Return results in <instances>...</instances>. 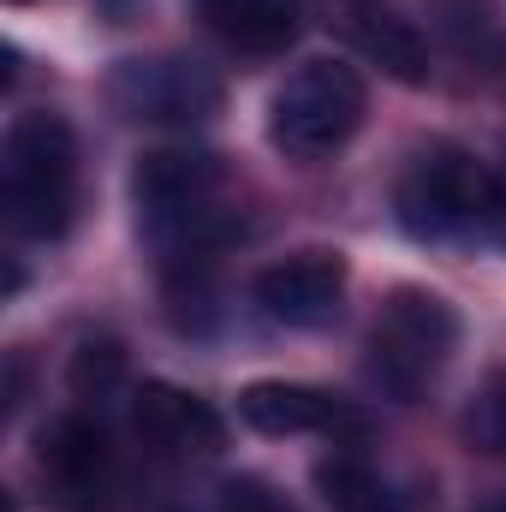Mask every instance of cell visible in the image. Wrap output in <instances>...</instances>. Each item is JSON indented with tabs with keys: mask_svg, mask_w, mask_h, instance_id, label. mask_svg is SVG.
Here are the masks:
<instances>
[{
	"mask_svg": "<svg viewBox=\"0 0 506 512\" xmlns=\"http://www.w3.org/2000/svg\"><path fill=\"white\" fill-rule=\"evenodd\" d=\"M197 12L239 54H286L304 24V0H197Z\"/></svg>",
	"mask_w": 506,
	"mask_h": 512,
	"instance_id": "obj_11",
	"label": "cell"
},
{
	"mask_svg": "<svg viewBox=\"0 0 506 512\" xmlns=\"http://www.w3.org/2000/svg\"><path fill=\"white\" fill-rule=\"evenodd\" d=\"M465 435H471V447H477V453L506 459V370H501V376H489L483 393L471 399V411H465Z\"/></svg>",
	"mask_w": 506,
	"mask_h": 512,
	"instance_id": "obj_15",
	"label": "cell"
},
{
	"mask_svg": "<svg viewBox=\"0 0 506 512\" xmlns=\"http://www.w3.org/2000/svg\"><path fill=\"white\" fill-rule=\"evenodd\" d=\"M0 209L24 239H60L78 209V137L60 114L30 108L6 126L0 149Z\"/></svg>",
	"mask_w": 506,
	"mask_h": 512,
	"instance_id": "obj_1",
	"label": "cell"
},
{
	"mask_svg": "<svg viewBox=\"0 0 506 512\" xmlns=\"http://www.w3.org/2000/svg\"><path fill=\"white\" fill-rule=\"evenodd\" d=\"M239 417L256 435H334L352 423V411L304 382H251L239 393Z\"/></svg>",
	"mask_w": 506,
	"mask_h": 512,
	"instance_id": "obj_10",
	"label": "cell"
},
{
	"mask_svg": "<svg viewBox=\"0 0 506 512\" xmlns=\"http://www.w3.org/2000/svg\"><path fill=\"white\" fill-rule=\"evenodd\" d=\"M483 239L506 251V173H495V191H489V215H483Z\"/></svg>",
	"mask_w": 506,
	"mask_h": 512,
	"instance_id": "obj_18",
	"label": "cell"
},
{
	"mask_svg": "<svg viewBox=\"0 0 506 512\" xmlns=\"http://www.w3.org/2000/svg\"><path fill=\"white\" fill-rule=\"evenodd\" d=\"M489 512H506V501H495V507H489Z\"/></svg>",
	"mask_w": 506,
	"mask_h": 512,
	"instance_id": "obj_19",
	"label": "cell"
},
{
	"mask_svg": "<svg viewBox=\"0 0 506 512\" xmlns=\"http://www.w3.org/2000/svg\"><path fill=\"white\" fill-rule=\"evenodd\" d=\"M36 477L60 507L96 512L114 495V441H108V429L96 417H84V411H66V417L42 423Z\"/></svg>",
	"mask_w": 506,
	"mask_h": 512,
	"instance_id": "obj_7",
	"label": "cell"
},
{
	"mask_svg": "<svg viewBox=\"0 0 506 512\" xmlns=\"http://www.w3.org/2000/svg\"><path fill=\"white\" fill-rule=\"evenodd\" d=\"M453 352H459V310L441 292H423V286L387 292L370 328V382L387 399H417L423 387H435Z\"/></svg>",
	"mask_w": 506,
	"mask_h": 512,
	"instance_id": "obj_4",
	"label": "cell"
},
{
	"mask_svg": "<svg viewBox=\"0 0 506 512\" xmlns=\"http://www.w3.org/2000/svg\"><path fill=\"white\" fill-rule=\"evenodd\" d=\"M131 423H137L143 447H155L161 459H197V453L221 447V417L209 411V399H197L185 387H167V382L137 387Z\"/></svg>",
	"mask_w": 506,
	"mask_h": 512,
	"instance_id": "obj_9",
	"label": "cell"
},
{
	"mask_svg": "<svg viewBox=\"0 0 506 512\" xmlns=\"http://www.w3.org/2000/svg\"><path fill=\"white\" fill-rule=\"evenodd\" d=\"M346 36L358 42L364 60H376L387 78H399V84H423L429 78V48L411 30V18H399L387 6H352L346 12Z\"/></svg>",
	"mask_w": 506,
	"mask_h": 512,
	"instance_id": "obj_12",
	"label": "cell"
},
{
	"mask_svg": "<svg viewBox=\"0 0 506 512\" xmlns=\"http://www.w3.org/2000/svg\"><path fill=\"white\" fill-rule=\"evenodd\" d=\"M167 316L179 334H209L215 328V274L209 251H185L167 268Z\"/></svg>",
	"mask_w": 506,
	"mask_h": 512,
	"instance_id": "obj_14",
	"label": "cell"
},
{
	"mask_svg": "<svg viewBox=\"0 0 506 512\" xmlns=\"http://www.w3.org/2000/svg\"><path fill=\"white\" fill-rule=\"evenodd\" d=\"M126 376V352L102 334V340H84L78 352H72V393L78 399H102V393H114V382Z\"/></svg>",
	"mask_w": 506,
	"mask_h": 512,
	"instance_id": "obj_16",
	"label": "cell"
},
{
	"mask_svg": "<svg viewBox=\"0 0 506 512\" xmlns=\"http://www.w3.org/2000/svg\"><path fill=\"white\" fill-rule=\"evenodd\" d=\"M215 512H292V501L274 483H262V477H227Z\"/></svg>",
	"mask_w": 506,
	"mask_h": 512,
	"instance_id": "obj_17",
	"label": "cell"
},
{
	"mask_svg": "<svg viewBox=\"0 0 506 512\" xmlns=\"http://www.w3.org/2000/svg\"><path fill=\"white\" fill-rule=\"evenodd\" d=\"M495 173L465 155L459 143H429L411 155V167L393 185V215L417 245H453V239H483Z\"/></svg>",
	"mask_w": 506,
	"mask_h": 512,
	"instance_id": "obj_3",
	"label": "cell"
},
{
	"mask_svg": "<svg viewBox=\"0 0 506 512\" xmlns=\"http://www.w3.org/2000/svg\"><path fill=\"white\" fill-rule=\"evenodd\" d=\"M108 102L126 120H143V126H203L221 108V78L203 60H185V54L120 60L108 72Z\"/></svg>",
	"mask_w": 506,
	"mask_h": 512,
	"instance_id": "obj_6",
	"label": "cell"
},
{
	"mask_svg": "<svg viewBox=\"0 0 506 512\" xmlns=\"http://www.w3.org/2000/svg\"><path fill=\"white\" fill-rule=\"evenodd\" d=\"M316 489H322L328 512H405L399 495L381 483L364 459H352V453L322 459V465H316Z\"/></svg>",
	"mask_w": 506,
	"mask_h": 512,
	"instance_id": "obj_13",
	"label": "cell"
},
{
	"mask_svg": "<svg viewBox=\"0 0 506 512\" xmlns=\"http://www.w3.org/2000/svg\"><path fill=\"white\" fill-rule=\"evenodd\" d=\"M364 108H370V96L352 66L304 60L268 102V137L292 161H322L352 143V131L364 126Z\"/></svg>",
	"mask_w": 506,
	"mask_h": 512,
	"instance_id": "obj_5",
	"label": "cell"
},
{
	"mask_svg": "<svg viewBox=\"0 0 506 512\" xmlns=\"http://www.w3.org/2000/svg\"><path fill=\"white\" fill-rule=\"evenodd\" d=\"M221 155L209 149H149L131 167V197H137V221L155 245H167V256L209 251L221 239Z\"/></svg>",
	"mask_w": 506,
	"mask_h": 512,
	"instance_id": "obj_2",
	"label": "cell"
},
{
	"mask_svg": "<svg viewBox=\"0 0 506 512\" xmlns=\"http://www.w3.org/2000/svg\"><path fill=\"white\" fill-rule=\"evenodd\" d=\"M256 304L280 328H328L346 304V256L298 251L256 274Z\"/></svg>",
	"mask_w": 506,
	"mask_h": 512,
	"instance_id": "obj_8",
	"label": "cell"
}]
</instances>
